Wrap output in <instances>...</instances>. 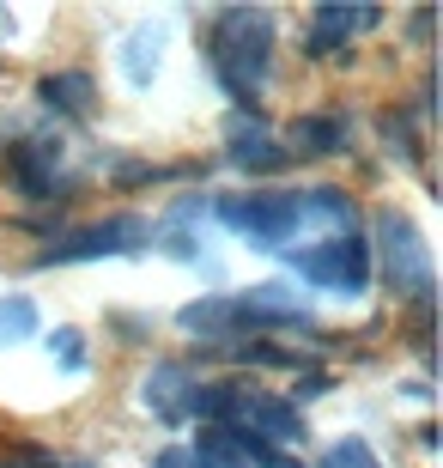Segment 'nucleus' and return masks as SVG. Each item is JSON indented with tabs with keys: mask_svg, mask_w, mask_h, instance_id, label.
I'll use <instances>...</instances> for the list:
<instances>
[{
	"mask_svg": "<svg viewBox=\"0 0 443 468\" xmlns=\"http://www.w3.org/2000/svg\"><path fill=\"white\" fill-rule=\"evenodd\" d=\"M49 353H61V365H68V371H79V365H86V347H79V335H73V329H61V335H55V341H49Z\"/></svg>",
	"mask_w": 443,
	"mask_h": 468,
	"instance_id": "16",
	"label": "nucleus"
},
{
	"mask_svg": "<svg viewBox=\"0 0 443 468\" xmlns=\"http://www.w3.org/2000/svg\"><path fill=\"white\" fill-rule=\"evenodd\" d=\"M153 468H195V456H188V451H164Z\"/></svg>",
	"mask_w": 443,
	"mask_h": 468,
	"instance_id": "18",
	"label": "nucleus"
},
{
	"mask_svg": "<svg viewBox=\"0 0 443 468\" xmlns=\"http://www.w3.org/2000/svg\"><path fill=\"white\" fill-rule=\"evenodd\" d=\"M322 468H383V463H376V451L364 438H341V444L322 456Z\"/></svg>",
	"mask_w": 443,
	"mask_h": 468,
	"instance_id": "15",
	"label": "nucleus"
},
{
	"mask_svg": "<svg viewBox=\"0 0 443 468\" xmlns=\"http://www.w3.org/2000/svg\"><path fill=\"white\" fill-rule=\"evenodd\" d=\"M31 335H37V304L25 292H6V298H0V347L31 341Z\"/></svg>",
	"mask_w": 443,
	"mask_h": 468,
	"instance_id": "14",
	"label": "nucleus"
},
{
	"mask_svg": "<svg viewBox=\"0 0 443 468\" xmlns=\"http://www.w3.org/2000/svg\"><path fill=\"white\" fill-rule=\"evenodd\" d=\"M231 165L237 171H256V176H273L291 165V146H280V140H268L261 128H249V134L231 140Z\"/></svg>",
	"mask_w": 443,
	"mask_h": 468,
	"instance_id": "10",
	"label": "nucleus"
},
{
	"mask_svg": "<svg viewBox=\"0 0 443 468\" xmlns=\"http://www.w3.org/2000/svg\"><path fill=\"white\" fill-rule=\"evenodd\" d=\"M291 268H298L310 286L358 298L371 286V243L358 238V231H341V238H322V243H310V250H291Z\"/></svg>",
	"mask_w": 443,
	"mask_h": 468,
	"instance_id": "4",
	"label": "nucleus"
},
{
	"mask_svg": "<svg viewBox=\"0 0 443 468\" xmlns=\"http://www.w3.org/2000/svg\"><path fill=\"white\" fill-rule=\"evenodd\" d=\"M195 389H201V383H195L188 365H158L153 378L140 383V401H146L164 426H176V420H195Z\"/></svg>",
	"mask_w": 443,
	"mask_h": 468,
	"instance_id": "6",
	"label": "nucleus"
},
{
	"mask_svg": "<svg viewBox=\"0 0 443 468\" xmlns=\"http://www.w3.org/2000/svg\"><path fill=\"white\" fill-rule=\"evenodd\" d=\"M188 335H231L243 329V298H201V304H183L176 316Z\"/></svg>",
	"mask_w": 443,
	"mask_h": 468,
	"instance_id": "11",
	"label": "nucleus"
},
{
	"mask_svg": "<svg viewBox=\"0 0 443 468\" xmlns=\"http://www.w3.org/2000/svg\"><path fill=\"white\" fill-rule=\"evenodd\" d=\"M376 18H383L376 6H316V13H310V55L346 49V37H353V31H371Z\"/></svg>",
	"mask_w": 443,
	"mask_h": 468,
	"instance_id": "8",
	"label": "nucleus"
},
{
	"mask_svg": "<svg viewBox=\"0 0 443 468\" xmlns=\"http://www.w3.org/2000/svg\"><path fill=\"white\" fill-rule=\"evenodd\" d=\"M146 238H153V226L140 219V213H116V219H103V226H79L68 231L61 243H49L43 250V268H55V261H98V256H134V250H146Z\"/></svg>",
	"mask_w": 443,
	"mask_h": 468,
	"instance_id": "5",
	"label": "nucleus"
},
{
	"mask_svg": "<svg viewBox=\"0 0 443 468\" xmlns=\"http://www.w3.org/2000/svg\"><path fill=\"white\" fill-rule=\"evenodd\" d=\"M376 256H383V274H389L395 292L426 304L431 298V250H426V238H419V226H413L407 213H395V207L376 213Z\"/></svg>",
	"mask_w": 443,
	"mask_h": 468,
	"instance_id": "3",
	"label": "nucleus"
},
{
	"mask_svg": "<svg viewBox=\"0 0 443 468\" xmlns=\"http://www.w3.org/2000/svg\"><path fill=\"white\" fill-rule=\"evenodd\" d=\"M0 468H61L49 451H6L0 456Z\"/></svg>",
	"mask_w": 443,
	"mask_h": 468,
	"instance_id": "17",
	"label": "nucleus"
},
{
	"mask_svg": "<svg viewBox=\"0 0 443 468\" xmlns=\"http://www.w3.org/2000/svg\"><path fill=\"white\" fill-rule=\"evenodd\" d=\"M291 146H298V153H341L346 122L341 116H298L291 122Z\"/></svg>",
	"mask_w": 443,
	"mask_h": 468,
	"instance_id": "13",
	"label": "nucleus"
},
{
	"mask_svg": "<svg viewBox=\"0 0 443 468\" xmlns=\"http://www.w3.org/2000/svg\"><path fill=\"white\" fill-rule=\"evenodd\" d=\"M164 25H140L128 43H121V73H128V86H153L158 80V61H164Z\"/></svg>",
	"mask_w": 443,
	"mask_h": 468,
	"instance_id": "9",
	"label": "nucleus"
},
{
	"mask_svg": "<svg viewBox=\"0 0 443 468\" xmlns=\"http://www.w3.org/2000/svg\"><path fill=\"white\" fill-rule=\"evenodd\" d=\"M219 219L256 250H286L304 231H328L341 238L353 231V201L341 189H310V195H225Z\"/></svg>",
	"mask_w": 443,
	"mask_h": 468,
	"instance_id": "1",
	"label": "nucleus"
},
{
	"mask_svg": "<svg viewBox=\"0 0 443 468\" xmlns=\"http://www.w3.org/2000/svg\"><path fill=\"white\" fill-rule=\"evenodd\" d=\"M273 68V18L261 6H225L213 25V73L237 104H256Z\"/></svg>",
	"mask_w": 443,
	"mask_h": 468,
	"instance_id": "2",
	"label": "nucleus"
},
{
	"mask_svg": "<svg viewBox=\"0 0 443 468\" xmlns=\"http://www.w3.org/2000/svg\"><path fill=\"white\" fill-rule=\"evenodd\" d=\"M37 98L49 110H61V116H91V80L86 73H49L37 86Z\"/></svg>",
	"mask_w": 443,
	"mask_h": 468,
	"instance_id": "12",
	"label": "nucleus"
},
{
	"mask_svg": "<svg viewBox=\"0 0 443 468\" xmlns=\"http://www.w3.org/2000/svg\"><path fill=\"white\" fill-rule=\"evenodd\" d=\"M55 165H61V146H49V140H18V146H6V171H13V183L25 195H37V201H49Z\"/></svg>",
	"mask_w": 443,
	"mask_h": 468,
	"instance_id": "7",
	"label": "nucleus"
}]
</instances>
